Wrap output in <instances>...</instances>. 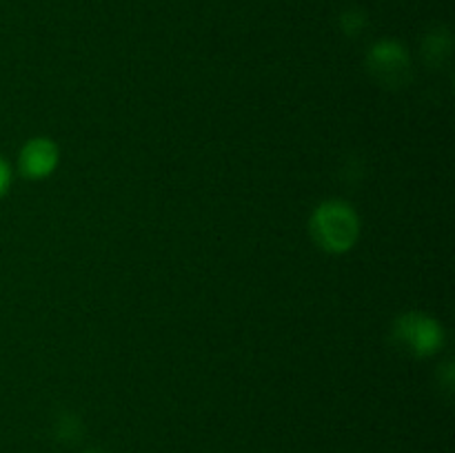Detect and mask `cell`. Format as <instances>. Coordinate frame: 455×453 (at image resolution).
Instances as JSON below:
<instances>
[{
    "instance_id": "obj_1",
    "label": "cell",
    "mask_w": 455,
    "mask_h": 453,
    "mask_svg": "<svg viewBox=\"0 0 455 453\" xmlns=\"http://www.w3.org/2000/svg\"><path fill=\"white\" fill-rule=\"evenodd\" d=\"M358 234L360 220L349 203L327 200V203L318 204V209L311 216V235L324 251H347L355 244Z\"/></svg>"
},
{
    "instance_id": "obj_4",
    "label": "cell",
    "mask_w": 455,
    "mask_h": 453,
    "mask_svg": "<svg viewBox=\"0 0 455 453\" xmlns=\"http://www.w3.org/2000/svg\"><path fill=\"white\" fill-rule=\"evenodd\" d=\"M58 164V147L49 138H34L18 154V169L25 178H47Z\"/></svg>"
},
{
    "instance_id": "obj_2",
    "label": "cell",
    "mask_w": 455,
    "mask_h": 453,
    "mask_svg": "<svg viewBox=\"0 0 455 453\" xmlns=\"http://www.w3.org/2000/svg\"><path fill=\"white\" fill-rule=\"evenodd\" d=\"M394 338L413 355H434L443 346L444 331L438 320L427 314H404L395 320Z\"/></svg>"
},
{
    "instance_id": "obj_5",
    "label": "cell",
    "mask_w": 455,
    "mask_h": 453,
    "mask_svg": "<svg viewBox=\"0 0 455 453\" xmlns=\"http://www.w3.org/2000/svg\"><path fill=\"white\" fill-rule=\"evenodd\" d=\"M449 49H451V36L447 29H434L425 38V53L431 62H440L449 56Z\"/></svg>"
},
{
    "instance_id": "obj_7",
    "label": "cell",
    "mask_w": 455,
    "mask_h": 453,
    "mask_svg": "<svg viewBox=\"0 0 455 453\" xmlns=\"http://www.w3.org/2000/svg\"><path fill=\"white\" fill-rule=\"evenodd\" d=\"M9 185H12V167H9L7 160L0 155V198L7 194Z\"/></svg>"
},
{
    "instance_id": "obj_8",
    "label": "cell",
    "mask_w": 455,
    "mask_h": 453,
    "mask_svg": "<svg viewBox=\"0 0 455 453\" xmlns=\"http://www.w3.org/2000/svg\"><path fill=\"white\" fill-rule=\"evenodd\" d=\"M84 453H105V451H100V449H89V451H84Z\"/></svg>"
},
{
    "instance_id": "obj_6",
    "label": "cell",
    "mask_w": 455,
    "mask_h": 453,
    "mask_svg": "<svg viewBox=\"0 0 455 453\" xmlns=\"http://www.w3.org/2000/svg\"><path fill=\"white\" fill-rule=\"evenodd\" d=\"M364 27V16L360 12H345L342 13V29L347 31V34H358L360 29Z\"/></svg>"
},
{
    "instance_id": "obj_3",
    "label": "cell",
    "mask_w": 455,
    "mask_h": 453,
    "mask_svg": "<svg viewBox=\"0 0 455 453\" xmlns=\"http://www.w3.org/2000/svg\"><path fill=\"white\" fill-rule=\"evenodd\" d=\"M367 65L380 83L400 84L407 80L409 53L404 44L395 43V40H380L369 52Z\"/></svg>"
}]
</instances>
